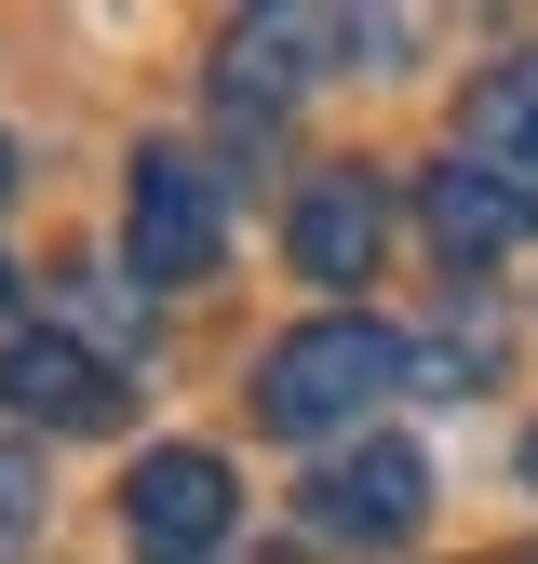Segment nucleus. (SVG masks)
Segmentation results:
<instances>
[{
    "label": "nucleus",
    "instance_id": "1",
    "mask_svg": "<svg viewBox=\"0 0 538 564\" xmlns=\"http://www.w3.org/2000/svg\"><path fill=\"white\" fill-rule=\"evenodd\" d=\"M404 377H418V336H390L364 310H323L297 336H269V364H256V431H283V444H323V431H351V416H377Z\"/></svg>",
    "mask_w": 538,
    "mask_h": 564
},
{
    "label": "nucleus",
    "instance_id": "2",
    "mask_svg": "<svg viewBox=\"0 0 538 564\" xmlns=\"http://www.w3.org/2000/svg\"><path fill=\"white\" fill-rule=\"evenodd\" d=\"M390 54H404V14H297V0H283V14H243L216 41V121L269 134L323 67H390Z\"/></svg>",
    "mask_w": 538,
    "mask_h": 564
},
{
    "label": "nucleus",
    "instance_id": "3",
    "mask_svg": "<svg viewBox=\"0 0 538 564\" xmlns=\"http://www.w3.org/2000/svg\"><path fill=\"white\" fill-rule=\"evenodd\" d=\"M121 242H134V282L149 296H189V282H216L229 256V188L202 149H134L121 175Z\"/></svg>",
    "mask_w": 538,
    "mask_h": 564
},
{
    "label": "nucleus",
    "instance_id": "4",
    "mask_svg": "<svg viewBox=\"0 0 538 564\" xmlns=\"http://www.w3.org/2000/svg\"><path fill=\"white\" fill-rule=\"evenodd\" d=\"M297 511H310V538H336V551H390V538L431 524V457L390 444V431H364V444H336V457L297 484Z\"/></svg>",
    "mask_w": 538,
    "mask_h": 564
},
{
    "label": "nucleus",
    "instance_id": "5",
    "mask_svg": "<svg viewBox=\"0 0 538 564\" xmlns=\"http://www.w3.org/2000/svg\"><path fill=\"white\" fill-rule=\"evenodd\" d=\"M229 511H243V484H229L216 444H149V457H134V484H121V524H134V551H149V564H216Z\"/></svg>",
    "mask_w": 538,
    "mask_h": 564
},
{
    "label": "nucleus",
    "instance_id": "6",
    "mask_svg": "<svg viewBox=\"0 0 538 564\" xmlns=\"http://www.w3.org/2000/svg\"><path fill=\"white\" fill-rule=\"evenodd\" d=\"M418 229L444 242V269H498V256H525V242H538V188H512L498 162L444 149V162L418 175Z\"/></svg>",
    "mask_w": 538,
    "mask_h": 564
},
{
    "label": "nucleus",
    "instance_id": "7",
    "mask_svg": "<svg viewBox=\"0 0 538 564\" xmlns=\"http://www.w3.org/2000/svg\"><path fill=\"white\" fill-rule=\"evenodd\" d=\"M283 256L323 282V296H351V282L390 256V188H377L364 162H323V175L297 188V216H283Z\"/></svg>",
    "mask_w": 538,
    "mask_h": 564
},
{
    "label": "nucleus",
    "instance_id": "8",
    "mask_svg": "<svg viewBox=\"0 0 538 564\" xmlns=\"http://www.w3.org/2000/svg\"><path fill=\"white\" fill-rule=\"evenodd\" d=\"M0 403L41 416V431H121V377L95 364L82 336H54V323L0 336Z\"/></svg>",
    "mask_w": 538,
    "mask_h": 564
},
{
    "label": "nucleus",
    "instance_id": "9",
    "mask_svg": "<svg viewBox=\"0 0 538 564\" xmlns=\"http://www.w3.org/2000/svg\"><path fill=\"white\" fill-rule=\"evenodd\" d=\"M458 149H471V162H498L512 188H538V41H512L485 82H471V108H458Z\"/></svg>",
    "mask_w": 538,
    "mask_h": 564
},
{
    "label": "nucleus",
    "instance_id": "10",
    "mask_svg": "<svg viewBox=\"0 0 538 564\" xmlns=\"http://www.w3.org/2000/svg\"><path fill=\"white\" fill-rule=\"evenodd\" d=\"M41 511H54V484H41V457H14V444H0V564H14V551L41 538Z\"/></svg>",
    "mask_w": 538,
    "mask_h": 564
},
{
    "label": "nucleus",
    "instance_id": "11",
    "mask_svg": "<svg viewBox=\"0 0 538 564\" xmlns=\"http://www.w3.org/2000/svg\"><path fill=\"white\" fill-rule=\"evenodd\" d=\"M525 484H538V431H525Z\"/></svg>",
    "mask_w": 538,
    "mask_h": 564
},
{
    "label": "nucleus",
    "instance_id": "12",
    "mask_svg": "<svg viewBox=\"0 0 538 564\" xmlns=\"http://www.w3.org/2000/svg\"><path fill=\"white\" fill-rule=\"evenodd\" d=\"M0 188H14V149H0Z\"/></svg>",
    "mask_w": 538,
    "mask_h": 564
},
{
    "label": "nucleus",
    "instance_id": "13",
    "mask_svg": "<svg viewBox=\"0 0 538 564\" xmlns=\"http://www.w3.org/2000/svg\"><path fill=\"white\" fill-rule=\"evenodd\" d=\"M512 564H538V551H512Z\"/></svg>",
    "mask_w": 538,
    "mask_h": 564
}]
</instances>
